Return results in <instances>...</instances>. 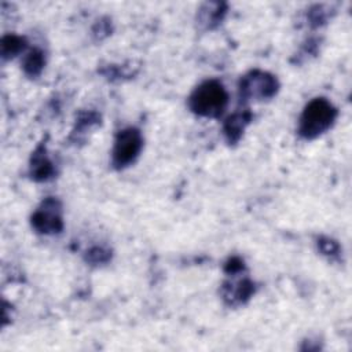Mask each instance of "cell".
I'll list each match as a JSON object with an SVG mask.
<instances>
[{"label": "cell", "instance_id": "1", "mask_svg": "<svg viewBox=\"0 0 352 352\" xmlns=\"http://www.w3.org/2000/svg\"><path fill=\"white\" fill-rule=\"evenodd\" d=\"M336 118V109L324 99L312 100L300 121V133L308 139L324 132Z\"/></svg>", "mask_w": 352, "mask_h": 352}, {"label": "cell", "instance_id": "2", "mask_svg": "<svg viewBox=\"0 0 352 352\" xmlns=\"http://www.w3.org/2000/svg\"><path fill=\"white\" fill-rule=\"evenodd\" d=\"M191 109L201 114L214 117L221 114L227 104V94L221 84L216 81H208L199 85L191 99H190Z\"/></svg>", "mask_w": 352, "mask_h": 352}, {"label": "cell", "instance_id": "3", "mask_svg": "<svg viewBox=\"0 0 352 352\" xmlns=\"http://www.w3.org/2000/svg\"><path fill=\"white\" fill-rule=\"evenodd\" d=\"M142 147V138L138 131L135 129H125L118 133L114 151H113V160L117 166H124L135 160L139 150Z\"/></svg>", "mask_w": 352, "mask_h": 352}, {"label": "cell", "instance_id": "4", "mask_svg": "<svg viewBox=\"0 0 352 352\" xmlns=\"http://www.w3.org/2000/svg\"><path fill=\"white\" fill-rule=\"evenodd\" d=\"M52 205V201L47 202L41 210H38L34 216V224L45 232L56 231L60 228V217L58 214V210H50Z\"/></svg>", "mask_w": 352, "mask_h": 352}, {"label": "cell", "instance_id": "5", "mask_svg": "<svg viewBox=\"0 0 352 352\" xmlns=\"http://www.w3.org/2000/svg\"><path fill=\"white\" fill-rule=\"evenodd\" d=\"M245 91H248L249 94H256L258 92L260 95H270L274 92L275 89V82L271 77L265 76V74H260V76H253L249 77L246 80V85L243 88Z\"/></svg>", "mask_w": 352, "mask_h": 352}]
</instances>
